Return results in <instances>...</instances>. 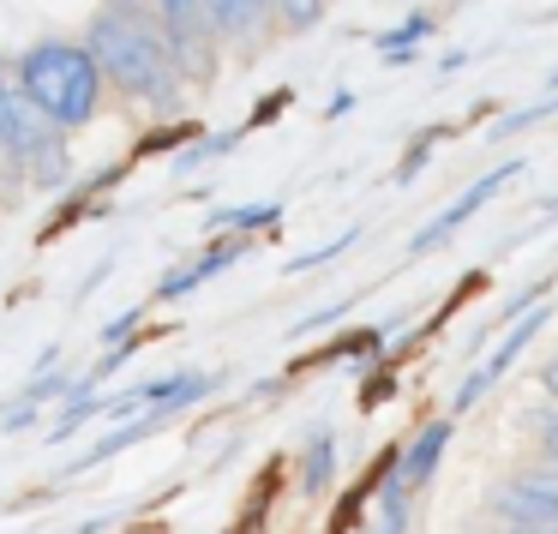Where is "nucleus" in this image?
<instances>
[{
	"instance_id": "f257e3e1",
	"label": "nucleus",
	"mask_w": 558,
	"mask_h": 534,
	"mask_svg": "<svg viewBox=\"0 0 558 534\" xmlns=\"http://www.w3.org/2000/svg\"><path fill=\"white\" fill-rule=\"evenodd\" d=\"M90 66H97V78H114L121 90H133V97H150V102H174V90H181V78H174L169 66V49H162V37H150L145 25H138L133 13H109L90 25Z\"/></svg>"
},
{
	"instance_id": "f03ea898",
	"label": "nucleus",
	"mask_w": 558,
	"mask_h": 534,
	"mask_svg": "<svg viewBox=\"0 0 558 534\" xmlns=\"http://www.w3.org/2000/svg\"><path fill=\"white\" fill-rule=\"evenodd\" d=\"M19 85H25V102L43 114L49 126H85L97 114V66L78 43H43V49L25 54L19 66Z\"/></svg>"
},
{
	"instance_id": "7ed1b4c3",
	"label": "nucleus",
	"mask_w": 558,
	"mask_h": 534,
	"mask_svg": "<svg viewBox=\"0 0 558 534\" xmlns=\"http://www.w3.org/2000/svg\"><path fill=\"white\" fill-rule=\"evenodd\" d=\"M0 157H13V169L31 186L73 181V157H66L61 126H49L31 102H13V97H7V126H0Z\"/></svg>"
},
{
	"instance_id": "20e7f679",
	"label": "nucleus",
	"mask_w": 558,
	"mask_h": 534,
	"mask_svg": "<svg viewBox=\"0 0 558 534\" xmlns=\"http://www.w3.org/2000/svg\"><path fill=\"white\" fill-rule=\"evenodd\" d=\"M546 318H553V301H546V306H534V313H522V318H517V330H510V337L498 342V354H493V361H486L481 373H469V378H462V390L450 397V414L474 409V402L486 397V385H498V378H505L510 366H517V354H522V349H529V342L546 330Z\"/></svg>"
},
{
	"instance_id": "39448f33",
	"label": "nucleus",
	"mask_w": 558,
	"mask_h": 534,
	"mask_svg": "<svg viewBox=\"0 0 558 534\" xmlns=\"http://www.w3.org/2000/svg\"><path fill=\"white\" fill-rule=\"evenodd\" d=\"M517 174H522V157H510V162H498L493 174H481V181H474L469 193L457 198V205H450V210H438V217L426 222L421 234H414V241H409V258H421V253H433L438 241H450V234H457L462 222H469L474 210H481V205H486V198H493V193H498V186H505V181H517Z\"/></svg>"
},
{
	"instance_id": "423d86ee",
	"label": "nucleus",
	"mask_w": 558,
	"mask_h": 534,
	"mask_svg": "<svg viewBox=\"0 0 558 534\" xmlns=\"http://www.w3.org/2000/svg\"><path fill=\"white\" fill-rule=\"evenodd\" d=\"M450 433H457L450 421H433V426H426V433L414 438L409 450H402V462H397V486H402V493H414V486L433 481V469H438V457H445Z\"/></svg>"
},
{
	"instance_id": "0eeeda50",
	"label": "nucleus",
	"mask_w": 558,
	"mask_h": 534,
	"mask_svg": "<svg viewBox=\"0 0 558 534\" xmlns=\"http://www.w3.org/2000/svg\"><path fill=\"white\" fill-rule=\"evenodd\" d=\"M241 253H246L241 241H222V246H210L205 258H193V265H186V270H174V277L162 282V289H157V301H181V294H193L198 282H210V277H217V270H229V265H234V258H241Z\"/></svg>"
},
{
	"instance_id": "6e6552de",
	"label": "nucleus",
	"mask_w": 558,
	"mask_h": 534,
	"mask_svg": "<svg viewBox=\"0 0 558 534\" xmlns=\"http://www.w3.org/2000/svg\"><path fill=\"white\" fill-rule=\"evenodd\" d=\"M198 19H205V31H217V37H246L258 19V0H198Z\"/></svg>"
},
{
	"instance_id": "1a4fd4ad",
	"label": "nucleus",
	"mask_w": 558,
	"mask_h": 534,
	"mask_svg": "<svg viewBox=\"0 0 558 534\" xmlns=\"http://www.w3.org/2000/svg\"><path fill=\"white\" fill-rule=\"evenodd\" d=\"M145 433H150V421H126V426H114V433L102 438V445H90L85 457L73 462V474H85V469H97V462H109V457H121V450H133Z\"/></svg>"
},
{
	"instance_id": "9d476101",
	"label": "nucleus",
	"mask_w": 558,
	"mask_h": 534,
	"mask_svg": "<svg viewBox=\"0 0 558 534\" xmlns=\"http://www.w3.org/2000/svg\"><path fill=\"white\" fill-rule=\"evenodd\" d=\"M282 205H241V210H210V229H265L277 222Z\"/></svg>"
},
{
	"instance_id": "9b49d317",
	"label": "nucleus",
	"mask_w": 558,
	"mask_h": 534,
	"mask_svg": "<svg viewBox=\"0 0 558 534\" xmlns=\"http://www.w3.org/2000/svg\"><path fill=\"white\" fill-rule=\"evenodd\" d=\"M426 31H433V19H426V13H414L409 25L385 31V37H378V49H385V54H402V61H409V54H414V43H421ZM402 61H397V66H402Z\"/></svg>"
},
{
	"instance_id": "f8f14e48",
	"label": "nucleus",
	"mask_w": 558,
	"mask_h": 534,
	"mask_svg": "<svg viewBox=\"0 0 558 534\" xmlns=\"http://www.w3.org/2000/svg\"><path fill=\"white\" fill-rule=\"evenodd\" d=\"M330 462H337V457H330V438L318 433L313 445H306V493H318V486L330 481Z\"/></svg>"
},
{
	"instance_id": "ddd939ff",
	"label": "nucleus",
	"mask_w": 558,
	"mask_h": 534,
	"mask_svg": "<svg viewBox=\"0 0 558 534\" xmlns=\"http://www.w3.org/2000/svg\"><path fill=\"white\" fill-rule=\"evenodd\" d=\"M433 138H445V126H426V133L414 138V150L397 162V181H414V174H421V162H426V150H433Z\"/></svg>"
},
{
	"instance_id": "4468645a",
	"label": "nucleus",
	"mask_w": 558,
	"mask_h": 534,
	"mask_svg": "<svg viewBox=\"0 0 558 534\" xmlns=\"http://www.w3.org/2000/svg\"><path fill=\"white\" fill-rule=\"evenodd\" d=\"M234 138H241V133H217V138H205V145H193V150L181 157V169H205L210 157H222V150H234Z\"/></svg>"
},
{
	"instance_id": "2eb2a0df",
	"label": "nucleus",
	"mask_w": 558,
	"mask_h": 534,
	"mask_svg": "<svg viewBox=\"0 0 558 534\" xmlns=\"http://www.w3.org/2000/svg\"><path fill=\"white\" fill-rule=\"evenodd\" d=\"M277 7H282V19H289L294 31H313L318 13H325V0H277Z\"/></svg>"
},
{
	"instance_id": "dca6fc26",
	"label": "nucleus",
	"mask_w": 558,
	"mask_h": 534,
	"mask_svg": "<svg viewBox=\"0 0 558 534\" xmlns=\"http://www.w3.org/2000/svg\"><path fill=\"white\" fill-rule=\"evenodd\" d=\"M162 19H169V31H193V25H205V19H198V0H162Z\"/></svg>"
},
{
	"instance_id": "f3484780",
	"label": "nucleus",
	"mask_w": 558,
	"mask_h": 534,
	"mask_svg": "<svg viewBox=\"0 0 558 534\" xmlns=\"http://www.w3.org/2000/svg\"><path fill=\"white\" fill-rule=\"evenodd\" d=\"M186 138H193V121H186V126H169V133H157V138H145V145H138V157H157V150H174V145H186Z\"/></svg>"
},
{
	"instance_id": "a211bd4d",
	"label": "nucleus",
	"mask_w": 558,
	"mask_h": 534,
	"mask_svg": "<svg viewBox=\"0 0 558 534\" xmlns=\"http://www.w3.org/2000/svg\"><path fill=\"white\" fill-rule=\"evenodd\" d=\"M289 102H294V90H270V97H265V102H258V109H253V121H246V126H270V121H277V114H282V109H289Z\"/></svg>"
},
{
	"instance_id": "6ab92c4d",
	"label": "nucleus",
	"mask_w": 558,
	"mask_h": 534,
	"mask_svg": "<svg viewBox=\"0 0 558 534\" xmlns=\"http://www.w3.org/2000/svg\"><path fill=\"white\" fill-rule=\"evenodd\" d=\"M541 438H546V450L558 457V414H553V421H541Z\"/></svg>"
},
{
	"instance_id": "aec40b11",
	"label": "nucleus",
	"mask_w": 558,
	"mask_h": 534,
	"mask_svg": "<svg viewBox=\"0 0 558 534\" xmlns=\"http://www.w3.org/2000/svg\"><path fill=\"white\" fill-rule=\"evenodd\" d=\"M546 222H558V193H553V198H546Z\"/></svg>"
},
{
	"instance_id": "412c9836",
	"label": "nucleus",
	"mask_w": 558,
	"mask_h": 534,
	"mask_svg": "<svg viewBox=\"0 0 558 534\" xmlns=\"http://www.w3.org/2000/svg\"><path fill=\"white\" fill-rule=\"evenodd\" d=\"M0 126H7V85H0Z\"/></svg>"
},
{
	"instance_id": "4be33fe9",
	"label": "nucleus",
	"mask_w": 558,
	"mask_h": 534,
	"mask_svg": "<svg viewBox=\"0 0 558 534\" xmlns=\"http://www.w3.org/2000/svg\"><path fill=\"white\" fill-rule=\"evenodd\" d=\"M546 97H558V73H553V78H546Z\"/></svg>"
},
{
	"instance_id": "5701e85b",
	"label": "nucleus",
	"mask_w": 558,
	"mask_h": 534,
	"mask_svg": "<svg viewBox=\"0 0 558 534\" xmlns=\"http://www.w3.org/2000/svg\"><path fill=\"white\" fill-rule=\"evenodd\" d=\"M553 19H558V13H553Z\"/></svg>"
}]
</instances>
